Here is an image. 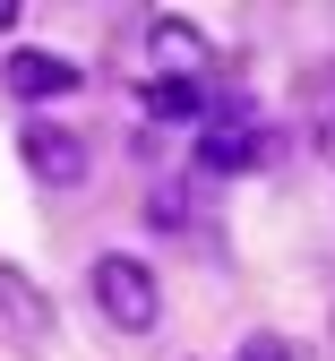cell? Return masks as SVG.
I'll return each instance as SVG.
<instances>
[{
  "mask_svg": "<svg viewBox=\"0 0 335 361\" xmlns=\"http://www.w3.org/2000/svg\"><path fill=\"white\" fill-rule=\"evenodd\" d=\"M86 293H95V310L121 327V336H147L155 319H164V284H155V267L147 258H129V250H104L86 267Z\"/></svg>",
  "mask_w": 335,
  "mask_h": 361,
  "instance_id": "cell-1",
  "label": "cell"
},
{
  "mask_svg": "<svg viewBox=\"0 0 335 361\" xmlns=\"http://www.w3.org/2000/svg\"><path fill=\"white\" fill-rule=\"evenodd\" d=\"M147 112L155 121H207V86L198 78H155L147 86Z\"/></svg>",
  "mask_w": 335,
  "mask_h": 361,
  "instance_id": "cell-7",
  "label": "cell"
},
{
  "mask_svg": "<svg viewBox=\"0 0 335 361\" xmlns=\"http://www.w3.org/2000/svg\"><path fill=\"white\" fill-rule=\"evenodd\" d=\"M18 155H26V172L43 180V190H78V180H86V138H78V129H61V121H35L26 129V138H18Z\"/></svg>",
  "mask_w": 335,
  "mask_h": 361,
  "instance_id": "cell-3",
  "label": "cell"
},
{
  "mask_svg": "<svg viewBox=\"0 0 335 361\" xmlns=\"http://www.w3.org/2000/svg\"><path fill=\"white\" fill-rule=\"evenodd\" d=\"M0 319H9L18 336H52V301H43L18 267H0Z\"/></svg>",
  "mask_w": 335,
  "mask_h": 361,
  "instance_id": "cell-6",
  "label": "cell"
},
{
  "mask_svg": "<svg viewBox=\"0 0 335 361\" xmlns=\"http://www.w3.org/2000/svg\"><path fill=\"white\" fill-rule=\"evenodd\" d=\"M147 52H155V78H198V86H207V61H215L207 35L189 26V18H155L147 26Z\"/></svg>",
  "mask_w": 335,
  "mask_h": 361,
  "instance_id": "cell-5",
  "label": "cell"
},
{
  "mask_svg": "<svg viewBox=\"0 0 335 361\" xmlns=\"http://www.w3.org/2000/svg\"><path fill=\"white\" fill-rule=\"evenodd\" d=\"M0 78H9L18 104H52V95H78V86H86V69L61 61V52H9V69H0Z\"/></svg>",
  "mask_w": 335,
  "mask_h": 361,
  "instance_id": "cell-4",
  "label": "cell"
},
{
  "mask_svg": "<svg viewBox=\"0 0 335 361\" xmlns=\"http://www.w3.org/2000/svg\"><path fill=\"white\" fill-rule=\"evenodd\" d=\"M232 361H301V353H293V344H284V336H250V344H241V353H232Z\"/></svg>",
  "mask_w": 335,
  "mask_h": 361,
  "instance_id": "cell-9",
  "label": "cell"
},
{
  "mask_svg": "<svg viewBox=\"0 0 335 361\" xmlns=\"http://www.w3.org/2000/svg\"><path fill=\"white\" fill-rule=\"evenodd\" d=\"M310 138H318V155H335V69L310 78Z\"/></svg>",
  "mask_w": 335,
  "mask_h": 361,
  "instance_id": "cell-8",
  "label": "cell"
},
{
  "mask_svg": "<svg viewBox=\"0 0 335 361\" xmlns=\"http://www.w3.org/2000/svg\"><path fill=\"white\" fill-rule=\"evenodd\" d=\"M198 164L207 172H267L275 164V129L250 112V104H215L198 121Z\"/></svg>",
  "mask_w": 335,
  "mask_h": 361,
  "instance_id": "cell-2",
  "label": "cell"
}]
</instances>
